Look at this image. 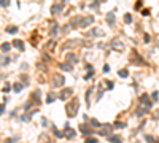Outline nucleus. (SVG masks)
Returning a JSON list of instances; mask_svg holds the SVG:
<instances>
[{"label": "nucleus", "mask_w": 159, "mask_h": 143, "mask_svg": "<svg viewBox=\"0 0 159 143\" xmlns=\"http://www.w3.org/2000/svg\"><path fill=\"white\" fill-rule=\"evenodd\" d=\"M21 87H22L21 84H15V91H16V92H19V91H21Z\"/></svg>", "instance_id": "obj_12"}, {"label": "nucleus", "mask_w": 159, "mask_h": 143, "mask_svg": "<svg viewBox=\"0 0 159 143\" xmlns=\"http://www.w3.org/2000/svg\"><path fill=\"white\" fill-rule=\"evenodd\" d=\"M111 46H113L115 49H118V51H123V49H124V45L119 42V40H113V42H111Z\"/></svg>", "instance_id": "obj_1"}, {"label": "nucleus", "mask_w": 159, "mask_h": 143, "mask_svg": "<svg viewBox=\"0 0 159 143\" xmlns=\"http://www.w3.org/2000/svg\"><path fill=\"white\" fill-rule=\"evenodd\" d=\"M65 134H67V137H72V135H73V131H72L70 127H67V131H65Z\"/></svg>", "instance_id": "obj_7"}, {"label": "nucleus", "mask_w": 159, "mask_h": 143, "mask_svg": "<svg viewBox=\"0 0 159 143\" xmlns=\"http://www.w3.org/2000/svg\"><path fill=\"white\" fill-rule=\"evenodd\" d=\"M2 49H3V51H8V49H10V45H7V43L2 45Z\"/></svg>", "instance_id": "obj_13"}, {"label": "nucleus", "mask_w": 159, "mask_h": 143, "mask_svg": "<svg viewBox=\"0 0 159 143\" xmlns=\"http://www.w3.org/2000/svg\"><path fill=\"white\" fill-rule=\"evenodd\" d=\"M64 70H72V65H70V64H62V65H61Z\"/></svg>", "instance_id": "obj_6"}, {"label": "nucleus", "mask_w": 159, "mask_h": 143, "mask_svg": "<svg viewBox=\"0 0 159 143\" xmlns=\"http://www.w3.org/2000/svg\"><path fill=\"white\" fill-rule=\"evenodd\" d=\"M67 57H69V59H70V60H76V57H75V56H73V54H69V56H67Z\"/></svg>", "instance_id": "obj_14"}, {"label": "nucleus", "mask_w": 159, "mask_h": 143, "mask_svg": "<svg viewBox=\"0 0 159 143\" xmlns=\"http://www.w3.org/2000/svg\"><path fill=\"white\" fill-rule=\"evenodd\" d=\"M86 143H96V140H94V138H91V140H88Z\"/></svg>", "instance_id": "obj_16"}, {"label": "nucleus", "mask_w": 159, "mask_h": 143, "mask_svg": "<svg viewBox=\"0 0 159 143\" xmlns=\"http://www.w3.org/2000/svg\"><path fill=\"white\" fill-rule=\"evenodd\" d=\"M62 10V5H54L52 7V13H59Z\"/></svg>", "instance_id": "obj_4"}, {"label": "nucleus", "mask_w": 159, "mask_h": 143, "mask_svg": "<svg viewBox=\"0 0 159 143\" xmlns=\"http://www.w3.org/2000/svg\"><path fill=\"white\" fill-rule=\"evenodd\" d=\"M111 143H119V137H111Z\"/></svg>", "instance_id": "obj_10"}, {"label": "nucleus", "mask_w": 159, "mask_h": 143, "mask_svg": "<svg viewBox=\"0 0 159 143\" xmlns=\"http://www.w3.org/2000/svg\"><path fill=\"white\" fill-rule=\"evenodd\" d=\"M15 46H16V48H19V49H22V48H24L22 42H19V40H16V42H15Z\"/></svg>", "instance_id": "obj_5"}, {"label": "nucleus", "mask_w": 159, "mask_h": 143, "mask_svg": "<svg viewBox=\"0 0 159 143\" xmlns=\"http://www.w3.org/2000/svg\"><path fill=\"white\" fill-rule=\"evenodd\" d=\"M92 22V18H86V19H83L81 21V27H84V25H88V24H91Z\"/></svg>", "instance_id": "obj_3"}, {"label": "nucleus", "mask_w": 159, "mask_h": 143, "mask_svg": "<svg viewBox=\"0 0 159 143\" xmlns=\"http://www.w3.org/2000/svg\"><path fill=\"white\" fill-rule=\"evenodd\" d=\"M124 19H126V22H130V21H132V16H130V15H126Z\"/></svg>", "instance_id": "obj_9"}, {"label": "nucleus", "mask_w": 159, "mask_h": 143, "mask_svg": "<svg viewBox=\"0 0 159 143\" xmlns=\"http://www.w3.org/2000/svg\"><path fill=\"white\" fill-rule=\"evenodd\" d=\"M62 81H64V80H62V76H61V75H56V76H54V84H56V86H61Z\"/></svg>", "instance_id": "obj_2"}, {"label": "nucleus", "mask_w": 159, "mask_h": 143, "mask_svg": "<svg viewBox=\"0 0 159 143\" xmlns=\"http://www.w3.org/2000/svg\"><path fill=\"white\" fill-rule=\"evenodd\" d=\"M54 100V96H48V102H52Z\"/></svg>", "instance_id": "obj_15"}, {"label": "nucleus", "mask_w": 159, "mask_h": 143, "mask_svg": "<svg viewBox=\"0 0 159 143\" xmlns=\"http://www.w3.org/2000/svg\"><path fill=\"white\" fill-rule=\"evenodd\" d=\"M16 30H18L16 27H8V29H7V32H10V34H11V32H16Z\"/></svg>", "instance_id": "obj_11"}, {"label": "nucleus", "mask_w": 159, "mask_h": 143, "mask_svg": "<svg viewBox=\"0 0 159 143\" xmlns=\"http://www.w3.org/2000/svg\"><path fill=\"white\" fill-rule=\"evenodd\" d=\"M119 76H127V70H119Z\"/></svg>", "instance_id": "obj_8"}]
</instances>
